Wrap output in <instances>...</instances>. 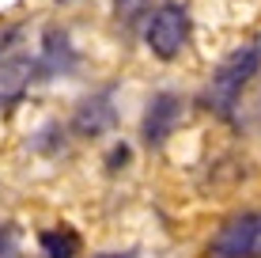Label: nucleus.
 <instances>
[{
  "mask_svg": "<svg viewBox=\"0 0 261 258\" xmlns=\"http://www.w3.org/2000/svg\"><path fill=\"white\" fill-rule=\"evenodd\" d=\"M42 251L46 258H76L80 236L72 228H49V232H42Z\"/></svg>",
  "mask_w": 261,
  "mask_h": 258,
  "instance_id": "0eeeda50",
  "label": "nucleus"
},
{
  "mask_svg": "<svg viewBox=\"0 0 261 258\" xmlns=\"http://www.w3.org/2000/svg\"><path fill=\"white\" fill-rule=\"evenodd\" d=\"M261 254V213L246 209L220 224L208 243V258H257Z\"/></svg>",
  "mask_w": 261,
  "mask_h": 258,
  "instance_id": "f03ea898",
  "label": "nucleus"
},
{
  "mask_svg": "<svg viewBox=\"0 0 261 258\" xmlns=\"http://www.w3.org/2000/svg\"><path fill=\"white\" fill-rule=\"evenodd\" d=\"M186 34H190V15H186V8H178V4H163L155 15H151V23H148V46L155 57H178L186 46Z\"/></svg>",
  "mask_w": 261,
  "mask_h": 258,
  "instance_id": "7ed1b4c3",
  "label": "nucleus"
},
{
  "mask_svg": "<svg viewBox=\"0 0 261 258\" xmlns=\"http://www.w3.org/2000/svg\"><path fill=\"white\" fill-rule=\"evenodd\" d=\"M125 167V163H129V148H125V145H118V148H114V152H110V167Z\"/></svg>",
  "mask_w": 261,
  "mask_h": 258,
  "instance_id": "6e6552de",
  "label": "nucleus"
},
{
  "mask_svg": "<svg viewBox=\"0 0 261 258\" xmlns=\"http://www.w3.org/2000/svg\"><path fill=\"white\" fill-rule=\"evenodd\" d=\"M27 80H31V65L19 57L12 61H0V103H15L23 95Z\"/></svg>",
  "mask_w": 261,
  "mask_h": 258,
  "instance_id": "423d86ee",
  "label": "nucleus"
},
{
  "mask_svg": "<svg viewBox=\"0 0 261 258\" xmlns=\"http://www.w3.org/2000/svg\"><path fill=\"white\" fill-rule=\"evenodd\" d=\"M110 126H114V110H110V99H106V95H91L87 103H80L76 129L84 133V137H98V133H106Z\"/></svg>",
  "mask_w": 261,
  "mask_h": 258,
  "instance_id": "39448f33",
  "label": "nucleus"
},
{
  "mask_svg": "<svg viewBox=\"0 0 261 258\" xmlns=\"http://www.w3.org/2000/svg\"><path fill=\"white\" fill-rule=\"evenodd\" d=\"M261 68V42H246L242 50H235L212 76V87H208V103L216 110H231V103L239 99L242 84Z\"/></svg>",
  "mask_w": 261,
  "mask_h": 258,
  "instance_id": "f257e3e1",
  "label": "nucleus"
},
{
  "mask_svg": "<svg viewBox=\"0 0 261 258\" xmlns=\"http://www.w3.org/2000/svg\"><path fill=\"white\" fill-rule=\"evenodd\" d=\"M178 122H182V99L170 95V91L155 95L151 106H148V114H144V140H148V145H163L170 133H174Z\"/></svg>",
  "mask_w": 261,
  "mask_h": 258,
  "instance_id": "20e7f679",
  "label": "nucleus"
}]
</instances>
